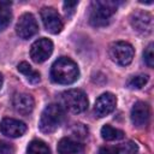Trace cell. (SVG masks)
Masks as SVG:
<instances>
[{"mask_svg":"<svg viewBox=\"0 0 154 154\" xmlns=\"http://www.w3.org/2000/svg\"><path fill=\"white\" fill-rule=\"evenodd\" d=\"M0 154H14V147L11 143L0 140Z\"/></svg>","mask_w":154,"mask_h":154,"instance_id":"cb8c5ba5","label":"cell"},{"mask_svg":"<svg viewBox=\"0 0 154 154\" xmlns=\"http://www.w3.org/2000/svg\"><path fill=\"white\" fill-rule=\"evenodd\" d=\"M51 77L55 83L71 84L78 79L79 70L72 59L67 57H60L53 63L51 67Z\"/></svg>","mask_w":154,"mask_h":154,"instance_id":"6da1fadb","label":"cell"},{"mask_svg":"<svg viewBox=\"0 0 154 154\" xmlns=\"http://www.w3.org/2000/svg\"><path fill=\"white\" fill-rule=\"evenodd\" d=\"M77 5H78V1H65V2L63 4V6H64V12H65V16H66L67 18H70V17L73 14L75 8L77 7Z\"/></svg>","mask_w":154,"mask_h":154,"instance_id":"603a6c76","label":"cell"},{"mask_svg":"<svg viewBox=\"0 0 154 154\" xmlns=\"http://www.w3.org/2000/svg\"><path fill=\"white\" fill-rule=\"evenodd\" d=\"M11 1H0V30H5L12 19Z\"/></svg>","mask_w":154,"mask_h":154,"instance_id":"9a60e30c","label":"cell"},{"mask_svg":"<svg viewBox=\"0 0 154 154\" xmlns=\"http://www.w3.org/2000/svg\"><path fill=\"white\" fill-rule=\"evenodd\" d=\"M72 134L77 138H85L88 136V129L83 124L78 123V124H75V126L72 129Z\"/></svg>","mask_w":154,"mask_h":154,"instance_id":"7402d4cb","label":"cell"},{"mask_svg":"<svg viewBox=\"0 0 154 154\" xmlns=\"http://www.w3.org/2000/svg\"><path fill=\"white\" fill-rule=\"evenodd\" d=\"M118 150H119V154H136L137 150H138V147H137V144L135 142L128 141V142L123 143L118 148Z\"/></svg>","mask_w":154,"mask_h":154,"instance_id":"ffe728a7","label":"cell"},{"mask_svg":"<svg viewBox=\"0 0 154 154\" xmlns=\"http://www.w3.org/2000/svg\"><path fill=\"white\" fill-rule=\"evenodd\" d=\"M17 70H18L20 73H23V75L26 77V79H28L30 83H32V84L38 83L40 79H41V78H40V73H38L37 71H35L26 61L19 63L18 66H17Z\"/></svg>","mask_w":154,"mask_h":154,"instance_id":"2e32d148","label":"cell"},{"mask_svg":"<svg viewBox=\"0 0 154 154\" xmlns=\"http://www.w3.org/2000/svg\"><path fill=\"white\" fill-rule=\"evenodd\" d=\"M131 122L136 128H143L148 124L150 118V109L148 103L143 101H137L131 108Z\"/></svg>","mask_w":154,"mask_h":154,"instance_id":"7c38bea8","label":"cell"},{"mask_svg":"<svg viewBox=\"0 0 154 154\" xmlns=\"http://www.w3.org/2000/svg\"><path fill=\"white\" fill-rule=\"evenodd\" d=\"M108 54H109V58L112 59V61H114L118 65L126 66L132 61L135 49L128 42L117 41V42L111 43V46L108 48Z\"/></svg>","mask_w":154,"mask_h":154,"instance_id":"5b68a950","label":"cell"},{"mask_svg":"<svg viewBox=\"0 0 154 154\" xmlns=\"http://www.w3.org/2000/svg\"><path fill=\"white\" fill-rule=\"evenodd\" d=\"M1 85H2V75L0 73V88H1Z\"/></svg>","mask_w":154,"mask_h":154,"instance_id":"484cf974","label":"cell"},{"mask_svg":"<svg viewBox=\"0 0 154 154\" xmlns=\"http://www.w3.org/2000/svg\"><path fill=\"white\" fill-rule=\"evenodd\" d=\"M57 149L59 154H78L83 152V144L72 138L64 137L58 142Z\"/></svg>","mask_w":154,"mask_h":154,"instance_id":"5bb4252c","label":"cell"},{"mask_svg":"<svg viewBox=\"0 0 154 154\" xmlns=\"http://www.w3.org/2000/svg\"><path fill=\"white\" fill-rule=\"evenodd\" d=\"M131 26L136 32L143 36H148L153 31V17L146 11H137L130 17Z\"/></svg>","mask_w":154,"mask_h":154,"instance_id":"8992f818","label":"cell"},{"mask_svg":"<svg viewBox=\"0 0 154 154\" xmlns=\"http://www.w3.org/2000/svg\"><path fill=\"white\" fill-rule=\"evenodd\" d=\"M147 82H148L147 75H136V76H132L126 84L130 89H141L147 84Z\"/></svg>","mask_w":154,"mask_h":154,"instance_id":"d6986e66","label":"cell"},{"mask_svg":"<svg viewBox=\"0 0 154 154\" xmlns=\"http://www.w3.org/2000/svg\"><path fill=\"white\" fill-rule=\"evenodd\" d=\"M46 30L51 34H59L63 30V20L58 11L53 7H42L40 12Z\"/></svg>","mask_w":154,"mask_h":154,"instance_id":"52a82bcc","label":"cell"},{"mask_svg":"<svg viewBox=\"0 0 154 154\" xmlns=\"http://www.w3.org/2000/svg\"><path fill=\"white\" fill-rule=\"evenodd\" d=\"M116 105H117V97L112 93H103L96 99L94 112L99 118H102L109 114L111 112H113Z\"/></svg>","mask_w":154,"mask_h":154,"instance_id":"30bf717a","label":"cell"},{"mask_svg":"<svg viewBox=\"0 0 154 154\" xmlns=\"http://www.w3.org/2000/svg\"><path fill=\"white\" fill-rule=\"evenodd\" d=\"M38 31V25L31 13H24L19 17L16 24V32L20 38L28 40Z\"/></svg>","mask_w":154,"mask_h":154,"instance_id":"ba28073f","label":"cell"},{"mask_svg":"<svg viewBox=\"0 0 154 154\" xmlns=\"http://www.w3.org/2000/svg\"><path fill=\"white\" fill-rule=\"evenodd\" d=\"M61 101L70 112L81 113L88 108V97L81 89H70L61 94Z\"/></svg>","mask_w":154,"mask_h":154,"instance_id":"277c9868","label":"cell"},{"mask_svg":"<svg viewBox=\"0 0 154 154\" xmlns=\"http://www.w3.org/2000/svg\"><path fill=\"white\" fill-rule=\"evenodd\" d=\"M0 131L2 135L7 137L16 138L24 135V132L26 131V125L18 119L4 118L0 123Z\"/></svg>","mask_w":154,"mask_h":154,"instance_id":"8fae6325","label":"cell"},{"mask_svg":"<svg viewBox=\"0 0 154 154\" xmlns=\"http://www.w3.org/2000/svg\"><path fill=\"white\" fill-rule=\"evenodd\" d=\"M12 105H13V108L16 109V112L26 116V114L32 112L34 106H35V101L30 94L16 93L12 97Z\"/></svg>","mask_w":154,"mask_h":154,"instance_id":"4fadbf2b","label":"cell"},{"mask_svg":"<svg viewBox=\"0 0 154 154\" xmlns=\"http://www.w3.org/2000/svg\"><path fill=\"white\" fill-rule=\"evenodd\" d=\"M64 120V109L58 103H51L41 113L38 128L43 134L54 132Z\"/></svg>","mask_w":154,"mask_h":154,"instance_id":"3957f363","label":"cell"},{"mask_svg":"<svg viewBox=\"0 0 154 154\" xmlns=\"http://www.w3.org/2000/svg\"><path fill=\"white\" fill-rule=\"evenodd\" d=\"M153 43H149L147 46V48L143 52V60L147 64L148 67H153L154 66V53H153Z\"/></svg>","mask_w":154,"mask_h":154,"instance_id":"44dd1931","label":"cell"},{"mask_svg":"<svg viewBox=\"0 0 154 154\" xmlns=\"http://www.w3.org/2000/svg\"><path fill=\"white\" fill-rule=\"evenodd\" d=\"M116 1H93L90 5L89 22L93 26H105L111 22L112 16L117 11Z\"/></svg>","mask_w":154,"mask_h":154,"instance_id":"7a4b0ae2","label":"cell"},{"mask_svg":"<svg viewBox=\"0 0 154 154\" xmlns=\"http://www.w3.org/2000/svg\"><path fill=\"white\" fill-rule=\"evenodd\" d=\"M26 154H51V149L43 141L32 140L26 148Z\"/></svg>","mask_w":154,"mask_h":154,"instance_id":"ac0fdd59","label":"cell"},{"mask_svg":"<svg viewBox=\"0 0 154 154\" xmlns=\"http://www.w3.org/2000/svg\"><path fill=\"white\" fill-rule=\"evenodd\" d=\"M101 137L106 141H114V140H120L124 137V132L119 129H116L108 124L103 125L101 128Z\"/></svg>","mask_w":154,"mask_h":154,"instance_id":"e0dca14e","label":"cell"},{"mask_svg":"<svg viewBox=\"0 0 154 154\" xmlns=\"http://www.w3.org/2000/svg\"><path fill=\"white\" fill-rule=\"evenodd\" d=\"M99 154H119V150L117 147H101Z\"/></svg>","mask_w":154,"mask_h":154,"instance_id":"d4e9b609","label":"cell"},{"mask_svg":"<svg viewBox=\"0 0 154 154\" xmlns=\"http://www.w3.org/2000/svg\"><path fill=\"white\" fill-rule=\"evenodd\" d=\"M53 52V42L49 38L41 37L36 40L30 47V57L35 63L46 61Z\"/></svg>","mask_w":154,"mask_h":154,"instance_id":"9c48e42d","label":"cell"}]
</instances>
